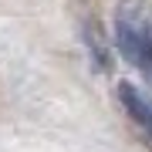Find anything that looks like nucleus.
Instances as JSON below:
<instances>
[{
  "label": "nucleus",
  "mask_w": 152,
  "mask_h": 152,
  "mask_svg": "<svg viewBox=\"0 0 152 152\" xmlns=\"http://www.w3.org/2000/svg\"><path fill=\"white\" fill-rule=\"evenodd\" d=\"M115 44L132 68H152V10L145 0H118Z\"/></svg>",
  "instance_id": "f257e3e1"
},
{
  "label": "nucleus",
  "mask_w": 152,
  "mask_h": 152,
  "mask_svg": "<svg viewBox=\"0 0 152 152\" xmlns=\"http://www.w3.org/2000/svg\"><path fill=\"white\" fill-rule=\"evenodd\" d=\"M118 102H122V108L129 112V118L145 132V139H152V102L139 91L135 85H129V81L118 85Z\"/></svg>",
  "instance_id": "f03ea898"
},
{
  "label": "nucleus",
  "mask_w": 152,
  "mask_h": 152,
  "mask_svg": "<svg viewBox=\"0 0 152 152\" xmlns=\"http://www.w3.org/2000/svg\"><path fill=\"white\" fill-rule=\"evenodd\" d=\"M149 145H152V139H149Z\"/></svg>",
  "instance_id": "7ed1b4c3"
}]
</instances>
